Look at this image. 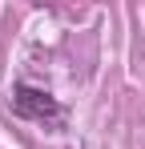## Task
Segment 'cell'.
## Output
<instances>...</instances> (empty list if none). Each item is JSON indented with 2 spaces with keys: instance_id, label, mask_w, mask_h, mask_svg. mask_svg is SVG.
Masks as SVG:
<instances>
[{
  "instance_id": "obj_1",
  "label": "cell",
  "mask_w": 145,
  "mask_h": 149,
  "mask_svg": "<svg viewBox=\"0 0 145 149\" xmlns=\"http://www.w3.org/2000/svg\"><path fill=\"white\" fill-rule=\"evenodd\" d=\"M12 113L24 117V121H36V125H61L65 121L61 101L52 93H45V89H32V85H16L12 89Z\"/></svg>"
}]
</instances>
